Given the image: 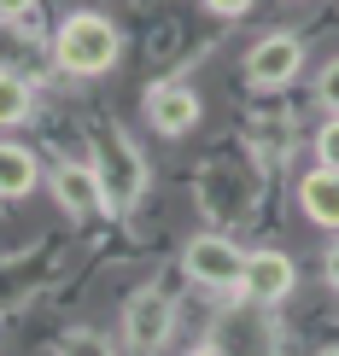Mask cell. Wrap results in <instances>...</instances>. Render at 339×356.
<instances>
[{
    "label": "cell",
    "mask_w": 339,
    "mask_h": 356,
    "mask_svg": "<svg viewBox=\"0 0 339 356\" xmlns=\"http://www.w3.org/2000/svg\"><path fill=\"white\" fill-rule=\"evenodd\" d=\"M117 47H123V41H117L111 18H100V12H70V18L58 24V35H53V58L70 76H106L117 65Z\"/></svg>",
    "instance_id": "1"
},
{
    "label": "cell",
    "mask_w": 339,
    "mask_h": 356,
    "mask_svg": "<svg viewBox=\"0 0 339 356\" xmlns=\"http://www.w3.org/2000/svg\"><path fill=\"white\" fill-rule=\"evenodd\" d=\"M94 175H100V199L106 211H135L146 193V158L123 129H100L94 135Z\"/></svg>",
    "instance_id": "2"
},
{
    "label": "cell",
    "mask_w": 339,
    "mask_h": 356,
    "mask_svg": "<svg viewBox=\"0 0 339 356\" xmlns=\"http://www.w3.org/2000/svg\"><path fill=\"white\" fill-rule=\"evenodd\" d=\"M211 350L216 356H281V327H275L269 304L246 298L240 309H223L211 327Z\"/></svg>",
    "instance_id": "3"
},
{
    "label": "cell",
    "mask_w": 339,
    "mask_h": 356,
    "mask_svg": "<svg viewBox=\"0 0 339 356\" xmlns=\"http://www.w3.org/2000/svg\"><path fill=\"white\" fill-rule=\"evenodd\" d=\"M170 333H175V304L164 298V292H135L123 309V339H129V350H141V356H158L170 345Z\"/></svg>",
    "instance_id": "4"
},
{
    "label": "cell",
    "mask_w": 339,
    "mask_h": 356,
    "mask_svg": "<svg viewBox=\"0 0 339 356\" xmlns=\"http://www.w3.org/2000/svg\"><path fill=\"white\" fill-rule=\"evenodd\" d=\"M187 275L211 292H240V275H246V251L228 245L223 234H199L187 245Z\"/></svg>",
    "instance_id": "5"
},
{
    "label": "cell",
    "mask_w": 339,
    "mask_h": 356,
    "mask_svg": "<svg viewBox=\"0 0 339 356\" xmlns=\"http://www.w3.org/2000/svg\"><path fill=\"white\" fill-rule=\"evenodd\" d=\"M299 70H304V41H299V35H263L258 47L246 53V82L263 88V94L287 88Z\"/></svg>",
    "instance_id": "6"
},
{
    "label": "cell",
    "mask_w": 339,
    "mask_h": 356,
    "mask_svg": "<svg viewBox=\"0 0 339 356\" xmlns=\"http://www.w3.org/2000/svg\"><path fill=\"white\" fill-rule=\"evenodd\" d=\"M292 286H299V269H292L287 251H252V257H246L240 292H246L252 304H281Z\"/></svg>",
    "instance_id": "7"
},
{
    "label": "cell",
    "mask_w": 339,
    "mask_h": 356,
    "mask_svg": "<svg viewBox=\"0 0 339 356\" xmlns=\"http://www.w3.org/2000/svg\"><path fill=\"white\" fill-rule=\"evenodd\" d=\"M199 94L187 82H158V88H146V117H152V129L158 135H187V129L199 123Z\"/></svg>",
    "instance_id": "8"
},
{
    "label": "cell",
    "mask_w": 339,
    "mask_h": 356,
    "mask_svg": "<svg viewBox=\"0 0 339 356\" xmlns=\"http://www.w3.org/2000/svg\"><path fill=\"white\" fill-rule=\"evenodd\" d=\"M53 199H58V211H70V216H94V211H106L94 164H53Z\"/></svg>",
    "instance_id": "9"
},
{
    "label": "cell",
    "mask_w": 339,
    "mask_h": 356,
    "mask_svg": "<svg viewBox=\"0 0 339 356\" xmlns=\"http://www.w3.org/2000/svg\"><path fill=\"white\" fill-rule=\"evenodd\" d=\"M299 204H304V216L316 222V228H333L339 234V170H310L299 181Z\"/></svg>",
    "instance_id": "10"
},
{
    "label": "cell",
    "mask_w": 339,
    "mask_h": 356,
    "mask_svg": "<svg viewBox=\"0 0 339 356\" xmlns=\"http://www.w3.org/2000/svg\"><path fill=\"white\" fill-rule=\"evenodd\" d=\"M36 181H41L36 152H29V146L0 140V199H24V193H36Z\"/></svg>",
    "instance_id": "11"
},
{
    "label": "cell",
    "mask_w": 339,
    "mask_h": 356,
    "mask_svg": "<svg viewBox=\"0 0 339 356\" xmlns=\"http://www.w3.org/2000/svg\"><path fill=\"white\" fill-rule=\"evenodd\" d=\"M29 111H36V88H29V76H18V70H0V129L29 123Z\"/></svg>",
    "instance_id": "12"
},
{
    "label": "cell",
    "mask_w": 339,
    "mask_h": 356,
    "mask_svg": "<svg viewBox=\"0 0 339 356\" xmlns=\"http://www.w3.org/2000/svg\"><path fill=\"white\" fill-rule=\"evenodd\" d=\"M29 58H36V35H29V24L24 18H0V70H18V76H24Z\"/></svg>",
    "instance_id": "13"
},
{
    "label": "cell",
    "mask_w": 339,
    "mask_h": 356,
    "mask_svg": "<svg viewBox=\"0 0 339 356\" xmlns=\"http://www.w3.org/2000/svg\"><path fill=\"white\" fill-rule=\"evenodd\" d=\"M58 356H111V350H106L100 333H70L65 345H58Z\"/></svg>",
    "instance_id": "14"
},
{
    "label": "cell",
    "mask_w": 339,
    "mask_h": 356,
    "mask_svg": "<svg viewBox=\"0 0 339 356\" xmlns=\"http://www.w3.org/2000/svg\"><path fill=\"white\" fill-rule=\"evenodd\" d=\"M316 158H322L328 170H339V117H328V129L316 135Z\"/></svg>",
    "instance_id": "15"
},
{
    "label": "cell",
    "mask_w": 339,
    "mask_h": 356,
    "mask_svg": "<svg viewBox=\"0 0 339 356\" xmlns=\"http://www.w3.org/2000/svg\"><path fill=\"white\" fill-rule=\"evenodd\" d=\"M322 106H328V111L339 117V58H333L328 70H322Z\"/></svg>",
    "instance_id": "16"
},
{
    "label": "cell",
    "mask_w": 339,
    "mask_h": 356,
    "mask_svg": "<svg viewBox=\"0 0 339 356\" xmlns=\"http://www.w3.org/2000/svg\"><path fill=\"white\" fill-rule=\"evenodd\" d=\"M205 12H211V18H246L252 0H205Z\"/></svg>",
    "instance_id": "17"
},
{
    "label": "cell",
    "mask_w": 339,
    "mask_h": 356,
    "mask_svg": "<svg viewBox=\"0 0 339 356\" xmlns=\"http://www.w3.org/2000/svg\"><path fill=\"white\" fill-rule=\"evenodd\" d=\"M36 12V0H0V18H29Z\"/></svg>",
    "instance_id": "18"
},
{
    "label": "cell",
    "mask_w": 339,
    "mask_h": 356,
    "mask_svg": "<svg viewBox=\"0 0 339 356\" xmlns=\"http://www.w3.org/2000/svg\"><path fill=\"white\" fill-rule=\"evenodd\" d=\"M322 269H328V286L339 292V240H333V251H328V263H322Z\"/></svg>",
    "instance_id": "19"
},
{
    "label": "cell",
    "mask_w": 339,
    "mask_h": 356,
    "mask_svg": "<svg viewBox=\"0 0 339 356\" xmlns=\"http://www.w3.org/2000/svg\"><path fill=\"white\" fill-rule=\"evenodd\" d=\"M194 356H216V350H211V345H205V350H194Z\"/></svg>",
    "instance_id": "20"
},
{
    "label": "cell",
    "mask_w": 339,
    "mask_h": 356,
    "mask_svg": "<svg viewBox=\"0 0 339 356\" xmlns=\"http://www.w3.org/2000/svg\"><path fill=\"white\" fill-rule=\"evenodd\" d=\"M322 356H339V345H333V350H322Z\"/></svg>",
    "instance_id": "21"
}]
</instances>
